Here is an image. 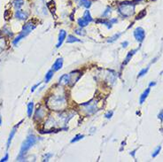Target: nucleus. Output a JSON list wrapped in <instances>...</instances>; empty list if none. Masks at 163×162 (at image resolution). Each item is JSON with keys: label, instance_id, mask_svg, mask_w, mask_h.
Returning <instances> with one entry per match:
<instances>
[{"label": "nucleus", "instance_id": "obj_1", "mask_svg": "<svg viewBox=\"0 0 163 162\" xmlns=\"http://www.w3.org/2000/svg\"><path fill=\"white\" fill-rule=\"evenodd\" d=\"M47 107L54 111H62L66 109L67 101L63 95H53L47 100Z\"/></svg>", "mask_w": 163, "mask_h": 162}, {"label": "nucleus", "instance_id": "obj_2", "mask_svg": "<svg viewBox=\"0 0 163 162\" xmlns=\"http://www.w3.org/2000/svg\"><path fill=\"white\" fill-rule=\"evenodd\" d=\"M36 137L34 135H30L27 136L26 138V140L23 142L22 145H21V152H20V155H19V161L21 158H22L26 153L27 152V151L36 144Z\"/></svg>", "mask_w": 163, "mask_h": 162}, {"label": "nucleus", "instance_id": "obj_3", "mask_svg": "<svg viewBox=\"0 0 163 162\" xmlns=\"http://www.w3.org/2000/svg\"><path fill=\"white\" fill-rule=\"evenodd\" d=\"M118 11L123 17L132 16L135 13V4L132 3H122L120 4Z\"/></svg>", "mask_w": 163, "mask_h": 162}, {"label": "nucleus", "instance_id": "obj_4", "mask_svg": "<svg viewBox=\"0 0 163 162\" xmlns=\"http://www.w3.org/2000/svg\"><path fill=\"white\" fill-rule=\"evenodd\" d=\"M35 27H36V24H35L32 21L27 22V23L23 26V27H22V30H21L20 36H17L16 39L13 41V44H17V43H19V42H20L22 38H24L25 36H27V35H28Z\"/></svg>", "mask_w": 163, "mask_h": 162}, {"label": "nucleus", "instance_id": "obj_5", "mask_svg": "<svg viewBox=\"0 0 163 162\" xmlns=\"http://www.w3.org/2000/svg\"><path fill=\"white\" fill-rule=\"evenodd\" d=\"M82 107L84 108V111L88 113V114H92L94 112H96L98 111V107H97V100L93 99L88 103L82 104L81 105Z\"/></svg>", "mask_w": 163, "mask_h": 162}, {"label": "nucleus", "instance_id": "obj_6", "mask_svg": "<svg viewBox=\"0 0 163 162\" xmlns=\"http://www.w3.org/2000/svg\"><path fill=\"white\" fill-rule=\"evenodd\" d=\"M134 36L136 38V40L139 43H142L145 37V32L144 29L143 27H136V29L134 30Z\"/></svg>", "mask_w": 163, "mask_h": 162}, {"label": "nucleus", "instance_id": "obj_7", "mask_svg": "<svg viewBox=\"0 0 163 162\" xmlns=\"http://www.w3.org/2000/svg\"><path fill=\"white\" fill-rule=\"evenodd\" d=\"M68 75H69V81H70L69 85L73 86L76 81L80 79V77H81L82 75V73L80 71H74V72H71V73L68 74Z\"/></svg>", "mask_w": 163, "mask_h": 162}, {"label": "nucleus", "instance_id": "obj_8", "mask_svg": "<svg viewBox=\"0 0 163 162\" xmlns=\"http://www.w3.org/2000/svg\"><path fill=\"white\" fill-rule=\"evenodd\" d=\"M66 37H67V32H66L65 30H63V29L60 30V31H59V34L58 44H57V45H56L57 48H59V47L62 45V44H63L64 40L66 39Z\"/></svg>", "mask_w": 163, "mask_h": 162}, {"label": "nucleus", "instance_id": "obj_9", "mask_svg": "<svg viewBox=\"0 0 163 162\" xmlns=\"http://www.w3.org/2000/svg\"><path fill=\"white\" fill-rule=\"evenodd\" d=\"M27 16H28V13L21 9H18L15 13V17L20 21H25L27 18Z\"/></svg>", "mask_w": 163, "mask_h": 162}, {"label": "nucleus", "instance_id": "obj_10", "mask_svg": "<svg viewBox=\"0 0 163 162\" xmlns=\"http://www.w3.org/2000/svg\"><path fill=\"white\" fill-rule=\"evenodd\" d=\"M45 113H46V111H45V108L40 107L38 108L36 112V114H35V119L36 120H42L44 116H45Z\"/></svg>", "mask_w": 163, "mask_h": 162}, {"label": "nucleus", "instance_id": "obj_11", "mask_svg": "<svg viewBox=\"0 0 163 162\" xmlns=\"http://www.w3.org/2000/svg\"><path fill=\"white\" fill-rule=\"evenodd\" d=\"M62 66H63V58H59L56 59V61L54 62V64L53 66V69L54 71H59V69L62 68Z\"/></svg>", "mask_w": 163, "mask_h": 162}, {"label": "nucleus", "instance_id": "obj_12", "mask_svg": "<svg viewBox=\"0 0 163 162\" xmlns=\"http://www.w3.org/2000/svg\"><path fill=\"white\" fill-rule=\"evenodd\" d=\"M150 90H151V88L148 87V88L142 93V95L140 96V98H139V103H140V105L144 104V102L145 101V99L147 98V97H148V95H149V93H150Z\"/></svg>", "mask_w": 163, "mask_h": 162}, {"label": "nucleus", "instance_id": "obj_13", "mask_svg": "<svg viewBox=\"0 0 163 162\" xmlns=\"http://www.w3.org/2000/svg\"><path fill=\"white\" fill-rule=\"evenodd\" d=\"M59 84L61 85H69V75H63L60 78H59Z\"/></svg>", "mask_w": 163, "mask_h": 162}, {"label": "nucleus", "instance_id": "obj_14", "mask_svg": "<svg viewBox=\"0 0 163 162\" xmlns=\"http://www.w3.org/2000/svg\"><path fill=\"white\" fill-rule=\"evenodd\" d=\"M136 52H137V49L136 50H132V51H130L129 53L127 54V56H126V58H125V59H124V61H123V64L122 65H126V64H128L129 62H130V60L131 59V58L134 56V54L136 53Z\"/></svg>", "mask_w": 163, "mask_h": 162}, {"label": "nucleus", "instance_id": "obj_15", "mask_svg": "<svg viewBox=\"0 0 163 162\" xmlns=\"http://www.w3.org/2000/svg\"><path fill=\"white\" fill-rule=\"evenodd\" d=\"M67 42L68 44H72V43H79V42H81V40L78 39V38H76V37L75 36H73V35H69V36H67Z\"/></svg>", "mask_w": 163, "mask_h": 162}, {"label": "nucleus", "instance_id": "obj_16", "mask_svg": "<svg viewBox=\"0 0 163 162\" xmlns=\"http://www.w3.org/2000/svg\"><path fill=\"white\" fill-rule=\"evenodd\" d=\"M17 127H19V124H18V126H15V127L13 129V130L11 131V134H10V135H9V138H8V141H7V147H9V146H10V143H11V141H12L13 137L14 135H15V132H16Z\"/></svg>", "mask_w": 163, "mask_h": 162}, {"label": "nucleus", "instance_id": "obj_17", "mask_svg": "<svg viewBox=\"0 0 163 162\" xmlns=\"http://www.w3.org/2000/svg\"><path fill=\"white\" fill-rule=\"evenodd\" d=\"M53 75H54V70H53H53H49L48 73H47L46 75H45V78H44L45 82H49V81H51V79L53 77Z\"/></svg>", "mask_w": 163, "mask_h": 162}, {"label": "nucleus", "instance_id": "obj_18", "mask_svg": "<svg viewBox=\"0 0 163 162\" xmlns=\"http://www.w3.org/2000/svg\"><path fill=\"white\" fill-rule=\"evenodd\" d=\"M24 4V0H14L13 5L16 9H21V7Z\"/></svg>", "mask_w": 163, "mask_h": 162}, {"label": "nucleus", "instance_id": "obj_19", "mask_svg": "<svg viewBox=\"0 0 163 162\" xmlns=\"http://www.w3.org/2000/svg\"><path fill=\"white\" fill-rule=\"evenodd\" d=\"M6 47V41L4 37H0V53L5 49Z\"/></svg>", "mask_w": 163, "mask_h": 162}, {"label": "nucleus", "instance_id": "obj_20", "mask_svg": "<svg viewBox=\"0 0 163 162\" xmlns=\"http://www.w3.org/2000/svg\"><path fill=\"white\" fill-rule=\"evenodd\" d=\"M89 23H90V22H89L87 20H85L83 17H82V18H80V19L78 20V25H79L81 27H86Z\"/></svg>", "mask_w": 163, "mask_h": 162}, {"label": "nucleus", "instance_id": "obj_21", "mask_svg": "<svg viewBox=\"0 0 163 162\" xmlns=\"http://www.w3.org/2000/svg\"><path fill=\"white\" fill-rule=\"evenodd\" d=\"M33 110H34V103L33 102H29L27 104V115H28V117L32 116Z\"/></svg>", "mask_w": 163, "mask_h": 162}, {"label": "nucleus", "instance_id": "obj_22", "mask_svg": "<svg viewBox=\"0 0 163 162\" xmlns=\"http://www.w3.org/2000/svg\"><path fill=\"white\" fill-rule=\"evenodd\" d=\"M85 20H87L89 22H91L93 20H92V18H91V15H90V11H88V10H86L85 12H84V14H83V16H82Z\"/></svg>", "mask_w": 163, "mask_h": 162}, {"label": "nucleus", "instance_id": "obj_23", "mask_svg": "<svg viewBox=\"0 0 163 162\" xmlns=\"http://www.w3.org/2000/svg\"><path fill=\"white\" fill-rule=\"evenodd\" d=\"M80 5L82 6H84L85 8H90V5H91V2L89 1V0H80Z\"/></svg>", "mask_w": 163, "mask_h": 162}, {"label": "nucleus", "instance_id": "obj_24", "mask_svg": "<svg viewBox=\"0 0 163 162\" xmlns=\"http://www.w3.org/2000/svg\"><path fill=\"white\" fill-rule=\"evenodd\" d=\"M84 137V135H82V134H78V135H76L72 140H71V144H74V143H76V142H78L79 140H81Z\"/></svg>", "mask_w": 163, "mask_h": 162}, {"label": "nucleus", "instance_id": "obj_25", "mask_svg": "<svg viewBox=\"0 0 163 162\" xmlns=\"http://www.w3.org/2000/svg\"><path fill=\"white\" fill-rule=\"evenodd\" d=\"M121 35H122V33H119V34H115L113 36H112V37H110L109 38V40H107V42L108 43H113V42H114V41H116V39H118L120 36H121Z\"/></svg>", "mask_w": 163, "mask_h": 162}, {"label": "nucleus", "instance_id": "obj_26", "mask_svg": "<svg viewBox=\"0 0 163 162\" xmlns=\"http://www.w3.org/2000/svg\"><path fill=\"white\" fill-rule=\"evenodd\" d=\"M148 70H149V67H146V68H144V69H142L139 73H138V75H137V78H139V77H142V76H144V75H146V73L148 72Z\"/></svg>", "mask_w": 163, "mask_h": 162}, {"label": "nucleus", "instance_id": "obj_27", "mask_svg": "<svg viewBox=\"0 0 163 162\" xmlns=\"http://www.w3.org/2000/svg\"><path fill=\"white\" fill-rule=\"evenodd\" d=\"M161 150H162V146H158L157 148H156V150L153 152V154H152V156H153V158H155V157H157V155L160 153V152H161Z\"/></svg>", "mask_w": 163, "mask_h": 162}, {"label": "nucleus", "instance_id": "obj_28", "mask_svg": "<svg viewBox=\"0 0 163 162\" xmlns=\"http://www.w3.org/2000/svg\"><path fill=\"white\" fill-rule=\"evenodd\" d=\"M75 32H76V35H79V36H85V35H86L85 31H84L82 27L81 28H78V29H76Z\"/></svg>", "mask_w": 163, "mask_h": 162}, {"label": "nucleus", "instance_id": "obj_29", "mask_svg": "<svg viewBox=\"0 0 163 162\" xmlns=\"http://www.w3.org/2000/svg\"><path fill=\"white\" fill-rule=\"evenodd\" d=\"M111 13H112V8L108 6V7L106 9V11L103 13V14H102V15H103L104 17H107V16H108L109 14H111Z\"/></svg>", "mask_w": 163, "mask_h": 162}, {"label": "nucleus", "instance_id": "obj_30", "mask_svg": "<svg viewBox=\"0 0 163 162\" xmlns=\"http://www.w3.org/2000/svg\"><path fill=\"white\" fill-rule=\"evenodd\" d=\"M113 111H111V112H108L107 113H106V114H105V117H106L107 119H111V118H112V116H113Z\"/></svg>", "mask_w": 163, "mask_h": 162}, {"label": "nucleus", "instance_id": "obj_31", "mask_svg": "<svg viewBox=\"0 0 163 162\" xmlns=\"http://www.w3.org/2000/svg\"><path fill=\"white\" fill-rule=\"evenodd\" d=\"M144 15H145V11H143L141 13H139V14L136 16V20H139V19H141V18H142L143 16H144Z\"/></svg>", "mask_w": 163, "mask_h": 162}, {"label": "nucleus", "instance_id": "obj_32", "mask_svg": "<svg viewBox=\"0 0 163 162\" xmlns=\"http://www.w3.org/2000/svg\"><path fill=\"white\" fill-rule=\"evenodd\" d=\"M158 118L162 121H163V110H162L160 112H159V114H158Z\"/></svg>", "mask_w": 163, "mask_h": 162}, {"label": "nucleus", "instance_id": "obj_33", "mask_svg": "<svg viewBox=\"0 0 163 162\" xmlns=\"http://www.w3.org/2000/svg\"><path fill=\"white\" fill-rule=\"evenodd\" d=\"M122 45L123 48H126V47L129 45V42H128V41H125V42H123V43L122 44Z\"/></svg>", "mask_w": 163, "mask_h": 162}, {"label": "nucleus", "instance_id": "obj_34", "mask_svg": "<svg viewBox=\"0 0 163 162\" xmlns=\"http://www.w3.org/2000/svg\"><path fill=\"white\" fill-rule=\"evenodd\" d=\"M110 22H111L112 24H114V23H117V22H118V20H117V19H111V20H110Z\"/></svg>", "mask_w": 163, "mask_h": 162}, {"label": "nucleus", "instance_id": "obj_35", "mask_svg": "<svg viewBox=\"0 0 163 162\" xmlns=\"http://www.w3.org/2000/svg\"><path fill=\"white\" fill-rule=\"evenodd\" d=\"M39 85H40V82H39V83H37V84H36V85H35V86L31 89V91H32V92H33V91H35V90H36V89Z\"/></svg>", "mask_w": 163, "mask_h": 162}, {"label": "nucleus", "instance_id": "obj_36", "mask_svg": "<svg viewBox=\"0 0 163 162\" xmlns=\"http://www.w3.org/2000/svg\"><path fill=\"white\" fill-rule=\"evenodd\" d=\"M136 150H134V151H132V152H130V155L133 157V158H135V153H136Z\"/></svg>", "mask_w": 163, "mask_h": 162}, {"label": "nucleus", "instance_id": "obj_37", "mask_svg": "<svg viewBox=\"0 0 163 162\" xmlns=\"http://www.w3.org/2000/svg\"><path fill=\"white\" fill-rule=\"evenodd\" d=\"M7 159H8V154H6V155H5V157H4V158H3V159L1 160V161H7Z\"/></svg>", "mask_w": 163, "mask_h": 162}, {"label": "nucleus", "instance_id": "obj_38", "mask_svg": "<svg viewBox=\"0 0 163 162\" xmlns=\"http://www.w3.org/2000/svg\"><path fill=\"white\" fill-rule=\"evenodd\" d=\"M155 85H156V82H154V81H153V82H150V84H149V87L151 88L152 86H155Z\"/></svg>", "mask_w": 163, "mask_h": 162}, {"label": "nucleus", "instance_id": "obj_39", "mask_svg": "<svg viewBox=\"0 0 163 162\" xmlns=\"http://www.w3.org/2000/svg\"><path fill=\"white\" fill-rule=\"evenodd\" d=\"M44 2H46V3H49V2H51L52 0H44Z\"/></svg>", "mask_w": 163, "mask_h": 162}, {"label": "nucleus", "instance_id": "obj_40", "mask_svg": "<svg viewBox=\"0 0 163 162\" xmlns=\"http://www.w3.org/2000/svg\"><path fill=\"white\" fill-rule=\"evenodd\" d=\"M2 123V120H1V118H0V124Z\"/></svg>", "mask_w": 163, "mask_h": 162}, {"label": "nucleus", "instance_id": "obj_41", "mask_svg": "<svg viewBox=\"0 0 163 162\" xmlns=\"http://www.w3.org/2000/svg\"><path fill=\"white\" fill-rule=\"evenodd\" d=\"M162 132H163V129H162Z\"/></svg>", "mask_w": 163, "mask_h": 162}]
</instances>
